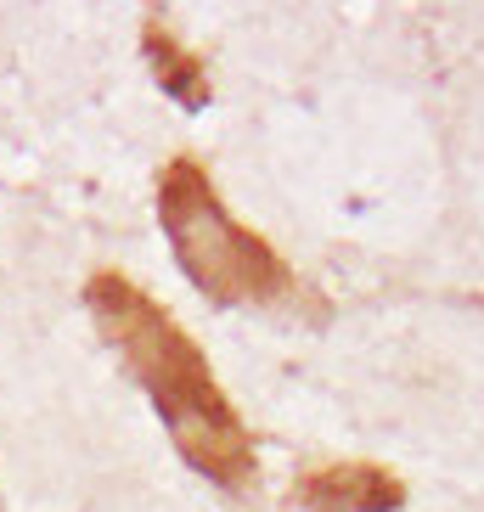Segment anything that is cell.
Returning <instances> with one entry per match:
<instances>
[{"instance_id": "obj_4", "label": "cell", "mask_w": 484, "mask_h": 512, "mask_svg": "<svg viewBox=\"0 0 484 512\" xmlns=\"http://www.w3.org/2000/svg\"><path fill=\"white\" fill-rule=\"evenodd\" d=\"M147 51L152 62H158V79H164V91H175L181 102H203V68H197L192 57H186L169 34H158V23H147Z\"/></svg>"}, {"instance_id": "obj_3", "label": "cell", "mask_w": 484, "mask_h": 512, "mask_svg": "<svg viewBox=\"0 0 484 512\" xmlns=\"http://www.w3.org/2000/svg\"><path fill=\"white\" fill-rule=\"evenodd\" d=\"M304 501L316 512H389V507H400V484L383 467L338 462L304 479Z\"/></svg>"}, {"instance_id": "obj_2", "label": "cell", "mask_w": 484, "mask_h": 512, "mask_svg": "<svg viewBox=\"0 0 484 512\" xmlns=\"http://www.w3.org/2000/svg\"><path fill=\"white\" fill-rule=\"evenodd\" d=\"M158 220L192 287L214 304H276L293 293V271L248 226H237L192 158L158 175Z\"/></svg>"}, {"instance_id": "obj_1", "label": "cell", "mask_w": 484, "mask_h": 512, "mask_svg": "<svg viewBox=\"0 0 484 512\" xmlns=\"http://www.w3.org/2000/svg\"><path fill=\"white\" fill-rule=\"evenodd\" d=\"M85 304H91L102 338L124 355V366L141 377V389L152 394V406L164 417L175 451L209 473L214 484L242 490L248 473H254V434L242 428V417L231 411V400L220 394L203 349L186 338L169 310L141 293L136 282H124L119 271H96L85 287Z\"/></svg>"}]
</instances>
